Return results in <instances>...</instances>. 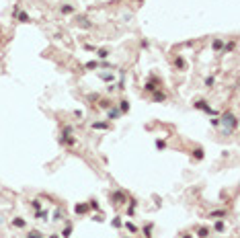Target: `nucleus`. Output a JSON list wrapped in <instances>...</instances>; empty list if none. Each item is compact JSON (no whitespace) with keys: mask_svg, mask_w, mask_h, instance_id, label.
Returning a JSON list of instances; mask_svg holds the SVG:
<instances>
[{"mask_svg":"<svg viewBox=\"0 0 240 238\" xmlns=\"http://www.w3.org/2000/svg\"><path fill=\"white\" fill-rule=\"evenodd\" d=\"M220 123L226 127V131H232V129L238 125V119H236V115H232V113H224V115L220 117Z\"/></svg>","mask_w":240,"mask_h":238,"instance_id":"nucleus-1","label":"nucleus"},{"mask_svg":"<svg viewBox=\"0 0 240 238\" xmlns=\"http://www.w3.org/2000/svg\"><path fill=\"white\" fill-rule=\"evenodd\" d=\"M195 105V109H199V111H205L207 115H215V109H211L209 105H207V101H203V99H199L197 103H193Z\"/></svg>","mask_w":240,"mask_h":238,"instance_id":"nucleus-2","label":"nucleus"},{"mask_svg":"<svg viewBox=\"0 0 240 238\" xmlns=\"http://www.w3.org/2000/svg\"><path fill=\"white\" fill-rule=\"evenodd\" d=\"M158 86H160V80L156 78V76H152L146 84H144V90H148V92H154V90H158Z\"/></svg>","mask_w":240,"mask_h":238,"instance_id":"nucleus-3","label":"nucleus"},{"mask_svg":"<svg viewBox=\"0 0 240 238\" xmlns=\"http://www.w3.org/2000/svg\"><path fill=\"white\" fill-rule=\"evenodd\" d=\"M111 201H113L115 205H123V203L127 201V195H125L123 191H115V193H111Z\"/></svg>","mask_w":240,"mask_h":238,"instance_id":"nucleus-4","label":"nucleus"},{"mask_svg":"<svg viewBox=\"0 0 240 238\" xmlns=\"http://www.w3.org/2000/svg\"><path fill=\"white\" fill-rule=\"evenodd\" d=\"M152 101H154V103H162V101H166V94L158 88V90H154V92H152Z\"/></svg>","mask_w":240,"mask_h":238,"instance_id":"nucleus-5","label":"nucleus"},{"mask_svg":"<svg viewBox=\"0 0 240 238\" xmlns=\"http://www.w3.org/2000/svg\"><path fill=\"white\" fill-rule=\"evenodd\" d=\"M76 25H78V27H82V29H88V27H91V21L86 19V17H82V14H80V17H76Z\"/></svg>","mask_w":240,"mask_h":238,"instance_id":"nucleus-6","label":"nucleus"},{"mask_svg":"<svg viewBox=\"0 0 240 238\" xmlns=\"http://www.w3.org/2000/svg\"><path fill=\"white\" fill-rule=\"evenodd\" d=\"M88 209H91V207H88V203H76V205H74V211H76V213H80V216H82V213H86Z\"/></svg>","mask_w":240,"mask_h":238,"instance_id":"nucleus-7","label":"nucleus"},{"mask_svg":"<svg viewBox=\"0 0 240 238\" xmlns=\"http://www.w3.org/2000/svg\"><path fill=\"white\" fill-rule=\"evenodd\" d=\"M209 218H215V220L226 218V209H215V211H209Z\"/></svg>","mask_w":240,"mask_h":238,"instance_id":"nucleus-8","label":"nucleus"},{"mask_svg":"<svg viewBox=\"0 0 240 238\" xmlns=\"http://www.w3.org/2000/svg\"><path fill=\"white\" fill-rule=\"evenodd\" d=\"M60 142H62V144H66V146H74V144H76V138H72V136H62Z\"/></svg>","mask_w":240,"mask_h":238,"instance_id":"nucleus-9","label":"nucleus"},{"mask_svg":"<svg viewBox=\"0 0 240 238\" xmlns=\"http://www.w3.org/2000/svg\"><path fill=\"white\" fill-rule=\"evenodd\" d=\"M14 17H16V19H19L21 23H29V21H31V19H29V14H27V12H23V10H19V12H16Z\"/></svg>","mask_w":240,"mask_h":238,"instance_id":"nucleus-10","label":"nucleus"},{"mask_svg":"<svg viewBox=\"0 0 240 238\" xmlns=\"http://www.w3.org/2000/svg\"><path fill=\"white\" fill-rule=\"evenodd\" d=\"M121 115V111L119 109H109V113H107V119H117Z\"/></svg>","mask_w":240,"mask_h":238,"instance_id":"nucleus-11","label":"nucleus"},{"mask_svg":"<svg viewBox=\"0 0 240 238\" xmlns=\"http://www.w3.org/2000/svg\"><path fill=\"white\" fill-rule=\"evenodd\" d=\"M211 47L215 52H220V50H224V41L222 39H213V43H211Z\"/></svg>","mask_w":240,"mask_h":238,"instance_id":"nucleus-12","label":"nucleus"},{"mask_svg":"<svg viewBox=\"0 0 240 238\" xmlns=\"http://www.w3.org/2000/svg\"><path fill=\"white\" fill-rule=\"evenodd\" d=\"M35 218H37V220H47V218H49V213H47V211H43V209H37V211H35Z\"/></svg>","mask_w":240,"mask_h":238,"instance_id":"nucleus-13","label":"nucleus"},{"mask_svg":"<svg viewBox=\"0 0 240 238\" xmlns=\"http://www.w3.org/2000/svg\"><path fill=\"white\" fill-rule=\"evenodd\" d=\"M99 76H101V80H105V82H109V84L113 82V74H109V72H101Z\"/></svg>","mask_w":240,"mask_h":238,"instance_id":"nucleus-14","label":"nucleus"},{"mask_svg":"<svg viewBox=\"0 0 240 238\" xmlns=\"http://www.w3.org/2000/svg\"><path fill=\"white\" fill-rule=\"evenodd\" d=\"M25 224H27V222H25L23 218H14V220H12V226H14V228H25Z\"/></svg>","mask_w":240,"mask_h":238,"instance_id":"nucleus-15","label":"nucleus"},{"mask_svg":"<svg viewBox=\"0 0 240 238\" xmlns=\"http://www.w3.org/2000/svg\"><path fill=\"white\" fill-rule=\"evenodd\" d=\"M119 111H121V113H127V111H129V103H127L125 99L119 101Z\"/></svg>","mask_w":240,"mask_h":238,"instance_id":"nucleus-16","label":"nucleus"},{"mask_svg":"<svg viewBox=\"0 0 240 238\" xmlns=\"http://www.w3.org/2000/svg\"><path fill=\"white\" fill-rule=\"evenodd\" d=\"M197 236H199V238H207V236H209V230H207L205 226H201V228L197 230Z\"/></svg>","mask_w":240,"mask_h":238,"instance_id":"nucleus-17","label":"nucleus"},{"mask_svg":"<svg viewBox=\"0 0 240 238\" xmlns=\"http://www.w3.org/2000/svg\"><path fill=\"white\" fill-rule=\"evenodd\" d=\"M224 228H226L224 220H217V222H215V226H213V230H215V232H224Z\"/></svg>","mask_w":240,"mask_h":238,"instance_id":"nucleus-18","label":"nucleus"},{"mask_svg":"<svg viewBox=\"0 0 240 238\" xmlns=\"http://www.w3.org/2000/svg\"><path fill=\"white\" fill-rule=\"evenodd\" d=\"M174 66H177L179 70H185V68H187V64H185L183 58H177V60H174Z\"/></svg>","mask_w":240,"mask_h":238,"instance_id":"nucleus-19","label":"nucleus"},{"mask_svg":"<svg viewBox=\"0 0 240 238\" xmlns=\"http://www.w3.org/2000/svg\"><path fill=\"white\" fill-rule=\"evenodd\" d=\"M72 12H74V6H70V4L62 6V14H72Z\"/></svg>","mask_w":240,"mask_h":238,"instance_id":"nucleus-20","label":"nucleus"},{"mask_svg":"<svg viewBox=\"0 0 240 238\" xmlns=\"http://www.w3.org/2000/svg\"><path fill=\"white\" fill-rule=\"evenodd\" d=\"M97 56H99L101 60H107V58H109V50H99V52H97Z\"/></svg>","mask_w":240,"mask_h":238,"instance_id":"nucleus-21","label":"nucleus"},{"mask_svg":"<svg viewBox=\"0 0 240 238\" xmlns=\"http://www.w3.org/2000/svg\"><path fill=\"white\" fill-rule=\"evenodd\" d=\"M70 234H72V226L68 224L66 228H64V232H62V236H64V238H70Z\"/></svg>","mask_w":240,"mask_h":238,"instance_id":"nucleus-22","label":"nucleus"},{"mask_svg":"<svg viewBox=\"0 0 240 238\" xmlns=\"http://www.w3.org/2000/svg\"><path fill=\"white\" fill-rule=\"evenodd\" d=\"M193 156L197 158V160H203V150H201V148H197V150L193 152Z\"/></svg>","mask_w":240,"mask_h":238,"instance_id":"nucleus-23","label":"nucleus"},{"mask_svg":"<svg viewBox=\"0 0 240 238\" xmlns=\"http://www.w3.org/2000/svg\"><path fill=\"white\" fill-rule=\"evenodd\" d=\"M101 66V62H88V64H86V68H88V70H97Z\"/></svg>","mask_w":240,"mask_h":238,"instance_id":"nucleus-24","label":"nucleus"},{"mask_svg":"<svg viewBox=\"0 0 240 238\" xmlns=\"http://www.w3.org/2000/svg\"><path fill=\"white\" fill-rule=\"evenodd\" d=\"M93 127H95V129H107L109 125H107V123H103V121H99V123H93Z\"/></svg>","mask_w":240,"mask_h":238,"instance_id":"nucleus-25","label":"nucleus"},{"mask_svg":"<svg viewBox=\"0 0 240 238\" xmlns=\"http://www.w3.org/2000/svg\"><path fill=\"white\" fill-rule=\"evenodd\" d=\"M31 205H33V209L37 211V209H41V199H33L31 201Z\"/></svg>","mask_w":240,"mask_h":238,"instance_id":"nucleus-26","label":"nucleus"},{"mask_svg":"<svg viewBox=\"0 0 240 238\" xmlns=\"http://www.w3.org/2000/svg\"><path fill=\"white\" fill-rule=\"evenodd\" d=\"M156 148H158V150H164V148H166V142H164V140H156Z\"/></svg>","mask_w":240,"mask_h":238,"instance_id":"nucleus-27","label":"nucleus"},{"mask_svg":"<svg viewBox=\"0 0 240 238\" xmlns=\"http://www.w3.org/2000/svg\"><path fill=\"white\" fill-rule=\"evenodd\" d=\"M62 218H64V213H62V209H56V213H53V220H56V222H60Z\"/></svg>","mask_w":240,"mask_h":238,"instance_id":"nucleus-28","label":"nucleus"},{"mask_svg":"<svg viewBox=\"0 0 240 238\" xmlns=\"http://www.w3.org/2000/svg\"><path fill=\"white\" fill-rule=\"evenodd\" d=\"M125 228H127L129 232H138V228H136V226H134L132 222H125Z\"/></svg>","mask_w":240,"mask_h":238,"instance_id":"nucleus-29","label":"nucleus"},{"mask_svg":"<svg viewBox=\"0 0 240 238\" xmlns=\"http://www.w3.org/2000/svg\"><path fill=\"white\" fill-rule=\"evenodd\" d=\"M150 232H152V224H148V226L144 228V234H146V238H150V236H152Z\"/></svg>","mask_w":240,"mask_h":238,"instance_id":"nucleus-30","label":"nucleus"},{"mask_svg":"<svg viewBox=\"0 0 240 238\" xmlns=\"http://www.w3.org/2000/svg\"><path fill=\"white\" fill-rule=\"evenodd\" d=\"M232 50H234V41H230L228 45H224V54H226V52H232Z\"/></svg>","mask_w":240,"mask_h":238,"instance_id":"nucleus-31","label":"nucleus"},{"mask_svg":"<svg viewBox=\"0 0 240 238\" xmlns=\"http://www.w3.org/2000/svg\"><path fill=\"white\" fill-rule=\"evenodd\" d=\"M213 82H215L213 76H207V78H205V86H213Z\"/></svg>","mask_w":240,"mask_h":238,"instance_id":"nucleus-32","label":"nucleus"},{"mask_svg":"<svg viewBox=\"0 0 240 238\" xmlns=\"http://www.w3.org/2000/svg\"><path fill=\"white\" fill-rule=\"evenodd\" d=\"M88 207H91V209H95V211H99V203H97L95 199H93V201L88 203Z\"/></svg>","mask_w":240,"mask_h":238,"instance_id":"nucleus-33","label":"nucleus"},{"mask_svg":"<svg viewBox=\"0 0 240 238\" xmlns=\"http://www.w3.org/2000/svg\"><path fill=\"white\" fill-rule=\"evenodd\" d=\"M99 105H101V107H103V109H109V105H111V103H109V101H101V103H99Z\"/></svg>","mask_w":240,"mask_h":238,"instance_id":"nucleus-34","label":"nucleus"},{"mask_svg":"<svg viewBox=\"0 0 240 238\" xmlns=\"http://www.w3.org/2000/svg\"><path fill=\"white\" fill-rule=\"evenodd\" d=\"M121 224H123V222H121V220H119V218H115V220H113V226H115V228H119V226H121Z\"/></svg>","mask_w":240,"mask_h":238,"instance_id":"nucleus-35","label":"nucleus"},{"mask_svg":"<svg viewBox=\"0 0 240 238\" xmlns=\"http://www.w3.org/2000/svg\"><path fill=\"white\" fill-rule=\"evenodd\" d=\"M181 238H193V236H191V234H185V236H181Z\"/></svg>","mask_w":240,"mask_h":238,"instance_id":"nucleus-36","label":"nucleus"},{"mask_svg":"<svg viewBox=\"0 0 240 238\" xmlns=\"http://www.w3.org/2000/svg\"><path fill=\"white\" fill-rule=\"evenodd\" d=\"M49 238H60V234H51V236H49Z\"/></svg>","mask_w":240,"mask_h":238,"instance_id":"nucleus-37","label":"nucleus"}]
</instances>
